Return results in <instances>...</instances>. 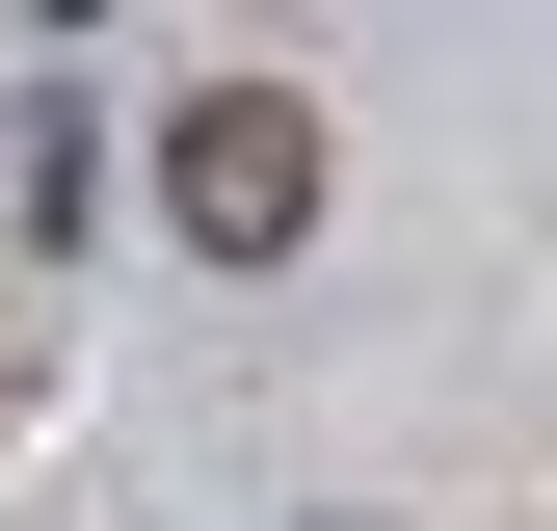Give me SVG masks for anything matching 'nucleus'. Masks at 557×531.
Segmentation results:
<instances>
[{"mask_svg":"<svg viewBox=\"0 0 557 531\" xmlns=\"http://www.w3.org/2000/svg\"><path fill=\"white\" fill-rule=\"evenodd\" d=\"M160 213L213 239V266H293V239H319V107H293V81H213V107H160Z\"/></svg>","mask_w":557,"mask_h":531,"instance_id":"1","label":"nucleus"}]
</instances>
